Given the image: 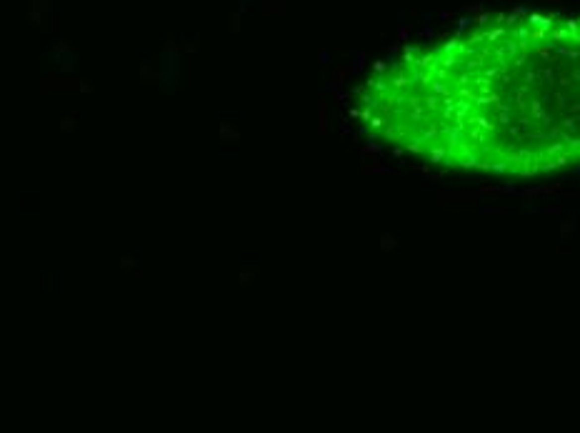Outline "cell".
I'll return each mask as SVG.
<instances>
[{
	"mask_svg": "<svg viewBox=\"0 0 580 433\" xmlns=\"http://www.w3.org/2000/svg\"><path fill=\"white\" fill-rule=\"evenodd\" d=\"M418 148L493 170L580 168V15L533 18L418 60Z\"/></svg>",
	"mask_w": 580,
	"mask_h": 433,
	"instance_id": "obj_1",
	"label": "cell"
}]
</instances>
